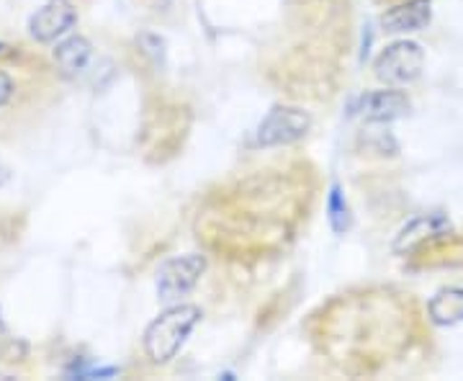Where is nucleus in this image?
Instances as JSON below:
<instances>
[{
  "label": "nucleus",
  "mask_w": 463,
  "mask_h": 381,
  "mask_svg": "<svg viewBox=\"0 0 463 381\" xmlns=\"http://www.w3.org/2000/svg\"><path fill=\"white\" fill-rule=\"evenodd\" d=\"M199 319L201 310L194 304H178V307H170L167 312H163L145 332V350L149 358L155 364L170 361L181 350L185 338L199 325Z\"/></svg>",
  "instance_id": "1"
},
{
  "label": "nucleus",
  "mask_w": 463,
  "mask_h": 381,
  "mask_svg": "<svg viewBox=\"0 0 463 381\" xmlns=\"http://www.w3.org/2000/svg\"><path fill=\"white\" fill-rule=\"evenodd\" d=\"M425 65V52L414 42H394L376 60V78L389 85L414 83Z\"/></svg>",
  "instance_id": "2"
},
{
  "label": "nucleus",
  "mask_w": 463,
  "mask_h": 381,
  "mask_svg": "<svg viewBox=\"0 0 463 381\" xmlns=\"http://www.w3.org/2000/svg\"><path fill=\"white\" fill-rule=\"evenodd\" d=\"M203 271H206L203 255L191 252V255H181V258H170L157 271V294L163 301H178L188 291H194Z\"/></svg>",
  "instance_id": "3"
},
{
  "label": "nucleus",
  "mask_w": 463,
  "mask_h": 381,
  "mask_svg": "<svg viewBox=\"0 0 463 381\" xmlns=\"http://www.w3.org/2000/svg\"><path fill=\"white\" fill-rule=\"evenodd\" d=\"M309 127H312L309 114H304L301 109H291V106H279L258 127V145L260 148L291 145L309 132Z\"/></svg>",
  "instance_id": "4"
},
{
  "label": "nucleus",
  "mask_w": 463,
  "mask_h": 381,
  "mask_svg": "<svg viewBox=\"0 0 463 381\" xmlns=\"http://www.w3.org/2000/svg\"><path fill=\"white\" fill-rule=\"evenodd\" d=\"M75 8L70 0H50L44 3L29 21V32L36 42H54L75 26Z\"/></svg>",
  "instance_id": "5"
},
{
  "label": "nucleus",
  "mask_w": 463,
  "mask_h": 381,
  "mask_svg": "<svg viewBox=\"0 0 463 381\" xmlns=\"http://www.w3.org/2000/svg\"><path fill=\"white\" fill-rule=\"evenodd\" d=\"M410 111V99L402 90H373L353 103V114L365 121H392Z\"/></svg>",
  "instance_id": "6"
},
{
  "label": "nucleus",
  "mask_w": 463,
  "mask_h": 381,
  "mask_svg": "<svg viewBox=\"0 0 463 381\" xmlns=\"http://www.w3.org/2000/svg\"><path fill=\"white\" fill-rule=\"evenodd\" d=\"M430 0H407L402 5H394L389 8L383 16H381V24L383 29L392 33H407V32H420L430 24Z\"/></svg>",
  "instance_id": "7"
},
{
  "label": "nucleus",
  "mask_w": 463,
  "mask_h": 381,
  "mask_svg": "<svg viewBox=\"0 0 463 381\" xmlns=\"http://www.w3.org/2000/svg\"><path fill=\"white\" fill-rule=\"evenodd\" d=\"M90 44L85 42L83 36H70L65 39L62 44H57V50H54V62L60 65V70L70 75V78H75V75H80L88 62H90Z\"/></svg>",
  "instance_id": "8"
},
{
  "label": "nucleus",
  "mask_w": 463,
  "mask_h": 381,
  "mask_svg": "<svg viewBox=\"0 0 463 381\" xmlns=\"http://www.w3.org/2000/svg\"><path fill=\"white\" fill-rule=\"evenodd\" d=\"M435 325H458L463 322V289H443L430 299L428 304Z\"/></svg>",
  "instance_id": "9"
},
{
  "label": "nucleus",
  "mask_w": 463,
  "mask_h": 381,
  "mask_svg": "<svg viewBox=\"0 0 463 381\" xmlns=\"http://www.w3.org/2000/svg\"><path fill=\"white\" fill-rule=\"evenodd\" d=\"M448 230V222L440 214H425L417 216L414 222H410L402 233H399L394 248L397 250H412L417 248L422 240H428L430 234H440Z\"/></svg>",
  "instance_id": "10"
},
{
  "label": "nucleus",
  "mask_w": 463,
  "mask_h": 381,
  "mask_svg": "<svg viewBox=\"0 0 463 381\" xmlns=\"http://www.w3.org/2000/svg\"><path fill=\"white\" fill-rule=\"evenodd\" d=\"M327 212H330V224L335 233H345L350 227V209H347V201L340 191V186H332L330 188V201H327Z\"/></svg>",
  "instance_id": "11"
},
{
  "label": "nucleus",
  "mask_w": 463,
  "mask_h": 381,
  "mask_svg": "<svg viewBox=\"0 0 463 381\" xmlns=\"http://www.w3.org/2000/svg\"><path fill=\"white\" fill-rule=\"evenodd\" d=\"M11 90H14V83H11V78L0 70V106L5 103V100L11 99Z\"/></svg>",
  "instance_id": "12"
}]
</instances>
